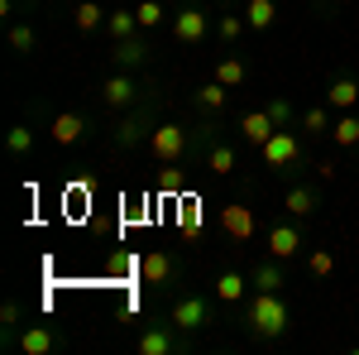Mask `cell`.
<instances>
[{"label": "cell", "mask_w": 359, "mask_h": 355, "mask_svg": "<svg viewBox=\"0 0 359 355\" xmlns=\"http://www.w3.org/2000/svg\"><path fill=\"white\" fill-rule=\"evenodd\" d=\"M5 154H10V159L34 154V130H29V125H10V130H5Z\"/></svg>", "instance_id": "obj_31"}, {"label": "cell", "mask_w": 359, "mask_h": 355, "mask_svg": "<svg viewBox=\"0 0 359 355\" xmlns=\"http://www.w3.org/2000/svg\"><path fill=\"white\" fill-rule=\"evenodd\" d=\"M168 5H187V0H168Z\"/></svg>", "instance_id": "obj_39"}, {"label": "cell", "mask_w": 359, "mask_h": 355, "mask_svg": "<svg viewBox=\"0 0 359 355\" xmlns=\"http://www.w3.org/2000/svg\"><path fill=\"white\" fill-rule=\"evenodd\" d=\"M135 15H139V29H144V34H154V29L168 25V0H139Z\"/></svg>", "instance_id": "obj_26"}, {"label": "cell", "mask_w": 359, "mask_h": 355, "mask_svg": "<svg viewBox=\"0 0 359 355\" xmlns=\"http://www.w3.org/2000/svg\"><path fill=\"white\" fill-rule=\"evenodd\" d=\"M139 77L135 72H125V67H115L111 77H106V86H101V101H106V110H130L139 106Z\"/></svg>", "instance_id": "obj_11"}, {"label": "cell", "mask_w": 359, "mask_h": 355, "mask_svg": "<svg viewBox=\"0 0 359 355\" xmlns=\"http://www.w3.org/2000/svg\"><path fill=\"white\" fill-rule=\"evenodd\" d=\"M192 101H196L201 115H225V106H230V86H221L216 77H211L206 86H196V91H192Z\"/></svg>", "instance_id": "obj_22"}, {"label": "cell", "mask_w": 359, "mask_h": 355, "mask_svg": "<svg viewBox=\"0 0 359 355\" xmlns=\"http://www.w3.org/2000/svg\"><path fill=\"white\" fill-rule=\"evenodd\" d=\"M331 106H311L302 110V135H331Z\"/></svg>", "instance_id": "obj_32"}, {"label": "cell", "mask_w": 359, "mask_h": 355, "mask_svg": "<svg viewBox=\"0 0 359 355\" xmlns=\"http://www.w3.org/2000/svg\"><path fill=\"white\" fill-rule=\"evenodd\" d=\"M106 15H111V10H101L96 0H82V5H72V25L82 29V34H96V29L106 25Z\"/></svg>", "instance_id": "obj_25"}, {"label": "cell", "mask_w": 359, "mask_h": 355, "mask_svg": "<svg viewBox=\"0 0 359 355\" xmlns=\"http://www.w3.org/2000/svg\"><path fill=\"white\" fill-rule=\"evenodd\" d=\"M20 331H25V307L10 298L5 307H0V336H5V346H15V341H20Z\"/></svg>", "instance_id": "obj_27"}, {"label": "cell", "mask_w": 359, "mask_h": 355, "mask_svg": "<svg viewBox=\"0 0 359 355\" xmlns=\"http://www.w3.org/2000/svg\"><path fill=\"white\" fill-rule=\"evenodd\" d=\"M211 293L225 302V307H235V302H245L254 288H249V269H221L216 273V283H211Z\"/></svg>", "instance_id": "obj_17"}, {"label": "cell", "mask_w": 359, "mask_h": 355, "mask_svg": "<svg viewBox=\"0 0 359 355\" xmlns=\"http://www.w3.org/2000/svg\"><path fill=\"white\" fill-rule=\"evenodd\" d=\"M292 327V307L283 293H249L245 302V331L254 341H278Z\"/></svg>", "instance_id": "obj_1"}, {"label": "cell", "mask_w": 359, "mask_h": 355, "mask_svg": "<svg viewBox=\"0 0 359 355\" xmlns=\"http://www.w3.org/2000/svg\"><path fill=\"white\" fill-rule=\"evenodd\" d=\"M177 231H182V240H196L201 235V197L196 192H182L177 197Z\"/></svg>", "instance_id": "obj_21"}, {"label": "cell", "mask_w": 359, "mask_h": 355, "mask_svg": "<svg viewBox=\"0 0 359 355\" xmlns=\"http://www.w3.org/2000/svg\"><path fill=\"white\" fill-rule=\"evenodd\" d=\"M316 207H321V192L306 188V183H292V188L283 192V212H287V217L306 221V217H316Z\"/></svg>", "instance_id": "obj_18"}, {"label": "cell", "mask_w": 359, "mask_h": 355, "mask_svg": "<svg viewBox=\"0 0 359 355\" xmlns=\"http://www.w3.org/2000/svg\"><path fill=\"white\" fill-rule=\"evenodd\" d=\"M245 25L254 29V34H269V29L278 25V5L273 0H245Z\"/></svg>", "instance_id": "obj_23"}, {"label": "cell", "mask_w": 359, "mask_h": 355, "mask_svg": "<svg viewBox=\"0 0 359 355\" xmlns=\"http://www.w3.org/2000/svg\"><path fill=\"white\" fill-rule=\"evenodd\" d=\"M154 125H158V120H154V106H130L125 115H120L115 135H111L115 149H125V154H130V149H139V144H149Z\"/></svg>", "instance_id": "obj_6"}, {"label": "cell", "mask_w": 359, "mask_h": 355, "mask_svg": "<svg viewBox=\"0 0 359 355\" xmlns=\"http://www.w3.org/2000/svg\"><path fill=\"white\" fill-rule=\"evenodd\" d=\"M249 288L254 293H283L287 288V269H283V259H254L249 264Z\"/></svg>", "instance_id": "obj_15"}, {"label": "cell", "mask_w": 359, "mask_h": 355, "mask_svg": "<svg viewBox=\"0 0 359 355\" xmlns=\"http://www.w3.org/2000/svg\"><path fill=\"white\" fill-rule=\"evenodd\" d=\"M206 34H211V15L201 10V5H177V15H172V39L182 44V49H196V44H206Z\"/></svg>", "instance_id": "obj_9"}, {"label": "cell", "mask_w": 359, "mask_h": 355, "mask_svg": "<svg viewBox=\"0 0 359 355\" xmlns=\"http://www.w3.org/2000/svg\"><path fill=\"white\" fill-rule=\"evenodd\" d=\"M306 273H311V278H331L335 273V254L331 250H311V254H306Z\"/></svg>", "instance_id": "obj_34"}, {"label": "cell", "mask_w": 359, "mask_h": 355, "mask_svg": "<svg viewBox=\"0 0 359 355\" xmlns=\"http://www.w3.org/2000/svg\"><path fill=\"white\" fill-rule=\"evenodd\" d=\"M67 5H82V0H67Z\"/></svg>", "instance_id": "obj_40"}, {"label": "cell", "mask_w": 359, "mask_h": 355, "mask_svg": "<svg viewBox=\"0 0 359 355\" xmlns=\"http://www.w3.org/2000/svg\"><path fill=\"white\" fill-rule=\"evenodd\" d=\"M154 183H158V192H163L168 202H177V197L187 192V178H182L177 164H158V178H154Z\"/></svg>", "instance_id": "obj_29"}, {"label": "cell", "mask_w": 359, "mask_h": 355, "mask_svg": "<svg viewBox=\"0 0 359 355\" xmlns=\"http://www.w3.org/2000/svg\"><path fill=\"white\" fill-rule=\"evenodd\" d=\"M149 53H154V49H149V39H144V29H139V34H130V39H115L106 58H111L115 67H125V72H139V67L149 63Z\"/></svg>", "instance_id": "obj_13"}, {"label": "cell", "mask_w": 359, "mask_h": 355, "mask_svg": "<svg viewBox=\"0 0 359 355\" xmlns=\"http://www.w3.org/2000/svg\"><path fill=\"white\" fill-rule=\"evenodd\" d=\"M221 235L235 240V245L254 240V235H259V212H254L249 202H225L221 207Z\"/></svg>", "instance_id": "obj_10"}, {"label": "cell", "mask_w": 359, "mask_h": 355, "mask_svg": "<svg viewBox=\"0 0 359 355\" xmlns=\"http://www.w3.org/2000/svg\"><path fill=\"white\" fill-rule=\"evenodd\" d=\"M48 135H53L57 149H72V144H82V139L91 135V120H86L82 110H57L53 125H48Z\"/></svg>", "instance_id": "obj_12"}, {"label": "cell", "mask_w": 359, "mask_h": 355, "mask_svg": "<svg viewBox=\"0 0 359 355\" xmlns=\"http://www.w3.org/2000/svg\"><path fill=\"white\" fill-rule=\"evenodd\" d=\"M216 82L230 86V91L245 86L249 82V63H245V58H221V63H216Z\"/></svg>", "instance_id": "obj_28"}, {"label": "cell", "mask_w": 359, "mask_h": 355, "mask_svg": "<svg viewBox=\"0 0 359 355\" xmlns=\"http://www.w3.org/2000/svg\"><path fill=\"white\" fill-rule=\"evenodd\" d=\"M269 115H273V125L278 130H287V125H292V101H283V96H273V101H269Z\"/></svg>", "instance_id": "obj_36"}, {"label": "cell", "mask_w": 359, "mask_h": 355, "mask_svg": "<svg viewBox=\"0 0 359 355\" xmlns=\"http://www.w3.org/2000/svg\"><path fill=\"white\" fill-rule=\"evenodd\" d=\"M297 5H306V0H297Z\"/></svg>", "instance_id": "obj_41"}, {"label": "cell", "mask_w": 359, "mask_h": 355, "mask_svg": "<svg viewBox=\"0 0 359 355\" xmlns=\"http://www.w3.org/2000/svg\"><path fill=\"white\" fill-rule=\"evenodd\" d=\"M135 346H139V355H182L187 346H192V336L168 317V322H149V327L139 331Z\"/></svg>", "instance_id": "obj_5"}, {"label": "cell", "mask_w": 359, "mask_h": 355, "mask_svg": "<svg viewBox=\"0 0 359 355\" xmlns=\"http://www.w3.org/2000/svg\"><path fill=\"white\" fill-rule=\"evenodd\" d=\"M264 245H269V254L273 259H283V264H292L297 254L306 250V235H302V221H273L269 231H264Z\"/></svg>", "instance_id": "obj_7"}, {"label": "cell", "mask_w": 359, "mask_h": 355, "mask_svg": "<svg viewBox=\"0 0 359 355\" xmlns=\"http://www.w3.org/2000/svg\"><path fill=\"white\" fill-rule=\"evenodd\" d=\"M111 273H135V278H139V259L120 250V254H111Z\"/></svg>", "instance_id": "obj_37"}, {"label": "cell", "mask_w": 359, "mask_h": 355, "mask_svg": "<svg viewBox=\"0 0 359 355\" xmlns=\"http://www.w3.org/2000/svg\"><path fill=\"white\" fill-rule=\"evenodd\" d=\"M15 346H20L25 355H53V351H62V331L48 327V322H29Z\"/></svg>", "instance_id": "obj_14"}, {"label": "cell", "mask_w": 359, "mask_h": 355, "mask_svg": "<svg viewBox=\"0 0 359 355\" xmlns=\"http://www.w3.org/2000/svg\"><path fill=\"white\" fill-rule=\"evenodd\" d=\"M106 34H111V44H115V39L139 34V15H135V10H111V15H106Z\"/></svg>", "instance_id": "obj_30"}, {"label": "cell", "mask_w": 359, "mask_h": 355, "mask_svg": "<svg viewBox=\"0 0 359 355\" xmlns=\"http://www.w3.org/2000/svg\"><path fill=\"white\" fill-rule=\"evenodd\" d=\"M235 130H240V139H245L249 149L259 154V149H264V144L273 139V130H278V125H273V115H269V110H245Z\"/></svg>", "instance_id": "obj_16"}, {"label": "cell", "mask_w": 359, "mask_h": 355, "mask_svg": "<svg viewBox=\"0 0 359 355\" xmlns=\"http://www.w3.org/2000/svg\"><path fill=\"white\" fill-rule=\"evenodd\" d=\"M316 173H321V178L331 183V178H335V159H321V164H316Z\"/></svg>", "instance_id": "obj_38"}, {"label": "cell", "mask_w": 359, "mask_h": 355, "mask_svg": "<svg viewBox=\"0 0 359 355\" xmlns=\"http://www.w3.org/2000/svg\"><path fill=\"white\" fill-rule=\"evenodd\" d=\"M235 164H240L235 144H225V139H211V144H206V173H211V178H230Z\"/></svg>", "instance_id": "obj_20"}, {"label": "cell", "mask_w": 359, "mask_h": 355, "mask_svg": "<svg viewBox=\"0 0 359 355\" xmlns=\"http://www.w3.org/2000/svg\"><path fill=\"white\" fill-rule=\"evenodd\" d=\"M10 49H15V53H34V49H39V29L34 25H10Z\"/></svg>", "instance_id": "obj_33"}, {"label": "cell", "mask_w": 359, "mask_h": 355, "mask_svg": "<svg viewBox=\"0 0 359 355\" xmlns=\"http://www.w3.org/2000/svg\"><path fill=\"white\" fill-rule=\"evenodd\" d=\"M331 139H335V149H355L359 144V110H340V115H335Z\"/></svg>", "instance_id": "obj_24"}, {"label": "cell", "mask_w": 359, "mask_h": 355, "mask_svg": "<svg viewBox=\"0 0 359 355\" xmlns=\"http://www.w3.org/2000/svg\"><path fill=\"white\" fill-rule=\"evenodd\" d=\"M245 15H230V10H221V39L225 44H240V39H245Z\"/></svg>", "instance_id": "obj_35"}, {"label": "cell", "mask_w": 359, "mask_h": 355, "mask_svg": "<svg viewBox=\"0 0 359 355\" xmlns=\"http://www.w3.org/2000/svg\"><path fill=\"white\" fill-rule=\"evenodd\" d=\"M259 164L269 168V173H292V168L306 164V149L302 139H297V130L287 125V130H273V139L259 149Z\"/></svg>", "instance_id": "obj_3"}, {"label": "cell", "mask_w": 359, "mask_h": 355, "mask_svg": "<svg viewBox=\"0 0 359 355\" xmlns=\"http://www.w3.org/2000/svg\"><path fill=\"white\" fill-rule=\"evenodd\" d=\"M326 106L331 110H355L359 106V82L350 77V72H340V77L326 82Z\"/></svg>", "instance_id": "obj_19"}, {"label": "cell", "mask_w": 359, "mask_h": 355, "mask_svg": "<svg viewBox=\"0 0 359 355\" xmlns=\"http://www.w3.org/2000/svg\"><path fill=\"white\" fill-rule=\"evenodd\" d=\"M139 278L149 288H172L182 278V259L172 250H149V254H139Z\"/></svg>", "instance_id": "obj_8"}, {"label": "cell", "mask_w": 359, "mask_h": 355, "mask_svg": "<svg viewBox=\"0 0 359 355\" xmlns=\"http://www.w3.org/2000/svg\"><path fill=\"white\" fill-rule=\"evenodd\" d=\"M192 139H196V130L177 125V120H158L154 135H149V159L154 164H182L187 149H192Z\"/></svg>", "instance_id": "obj_2"}, {"label": "cell", "mask_w": 359, "mask_h": 355, "mask_svg": "<svg viewBox=\"0 0 359 355\" xmlns=\"http://www.w3.org/2000/svg\"><path fill=\"white\" fill-rule=\"evenodd\" d=\"M216 302H221L216 293H182V298L168 307V317L187 331V336H196V331H206L216 322Z\"/></svg>", "instance_id": "obj_4"}]
</instances>
